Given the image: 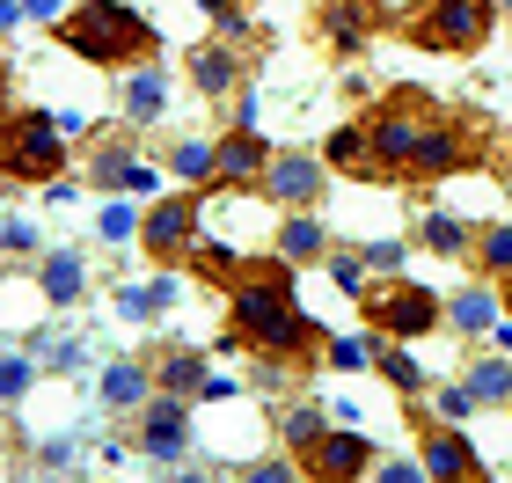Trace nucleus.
<instances>
[{"label": "nucleus", "instance_id": "obj_1", "mask_svg": "<svg viewBox=\"0 0 512 483\" xmlns=\"http://www.w3.org/2000/svg\"><path fill=\"white\" fill-rule=\"evenodd\" d=\"M227 352L249 359H315L330 330L300 308V271L293 257H242V279L227 286Z\"/></svg>", "mask_w": 512, "mask_h": 483}, {"label": "nucleus", "instance_id": "obj_2", "mask_svg": "<svg viewBox=\"0 0 512 483\" xmlns=\"http://www.w3.org/2000/svg\"><path fill=\"white\" fill-rule=\"evenodd\" d=\"M59 44L88 66H139L161 59V30L125 0H81L74 15H59Z\"/></svg>", "mask_w": 512, "mask_h": 483}, {"label": "nucleus", "instance_id": "obj_3", "mask_svg": "<svg viewBox=\"0 0 512 483\" xmlns=\"http://www.w3.org/2000/svg\"><path fill=\"white\" fill-rule=\"evenodd\" d=\"M59 169H66V132L52 110H0V176L44 191Z\"/></svg>", "mask_w": 512, "mask_h": 483}, {"label": "nucleus", "instance_id": "obj_4", "mask_svg": "<svg viewBox=\"0 0 512 483\" xmlns=\"http://www.w3.org/2000/svg\"><path fill=\"white\" fill-rule=\"evenodd\" d=\"M491 22H498V0H425L417 15H403V30L439 59H461V52H483L491 44Z\"/></svg>", "mask_w": 512, "mask_h": 483}, {"label": "nucleus", "instance_id": "obj_5", "mask_svg": "<svg viewBox=\"0 0 512 483\" xmlns=\"http://www.w3.org/2000/svg\"><path fill=\"white\" fill-rule=\"evenodd\" d=\"M359 315L374 322L381 337H425L439 315H447V301H439L432 286H417V279H403V271H381V279H366V293H359Z\"/></svg>", "mask_w": 512, "mask_h": 483}, {"label": "nucleus", "instance_id": "obj_6", "mask_svg": "<svg viewBox=\"0 0 512 483\" xmlns=\"http://www.w3.org/2000/svg\"><path fill=\"white\" fill-rule=\"evenodd\" d=\"M476 154H483V125L454 118V110H432V118L417 125V140H410L403 176H410V183H439V176L476 169Z\"/></svg>", "mask_w": 512, "mask_h": 483}, {"label": "nucleus", "instance_id": "obj_7", "mask_svg": "<svg viewBox=\"0 0 512 483\" xmlns=\"http://www.w3.org/2000/svg\"><path fill=\"white\" fill-rule=\"evenodd\" d=\"M198 213H205V205H198V191H191V183H183L176 198H161L154 213L139 220V242H147V257H154V264L191 257V242H198Z\"/></svg>", "mask_w": 512, "mask_h": 483}, {"label": "nucleus", "instance_id": "obj_8", "mask_svg": "<svg viewBox=\"0 0 512 483\" xmlns=\"http://www.w3.org/2000/svg\"><path fill=\"white\" fill-rule=\"evenodd\" d=\"M139 454H154V462H183V447H191V396H154L139 403V425H132Z\"/></svg>", "mask_w": 512, "mask_h": 483}, {"label": "nucleus", "instance_id": "obj_9", "mask_svg": "<svg viewBox=\"0 0 512 483\" xmlns=\"http://www.w3.org/2000/svg\"><path fill=\"white\" fill-rule=\"evenodd\" d=\"M374 440L366 432H322L315 447H300V476H315V483H359V476H374Z\"/></svg>", "mask_w": 512, "mask_h": 483}, {"label": "nucleus", "instance_id": "obj_10", "mask_svg": "<svg viewBox=\"0 0 512 483\" xmlns=\"http://www.w3.org/2000/svg\"><path fill=\"white\" fill-rule=\"evenodd\" d=\"M322 183H330V161H315V154H271V169H264V183H256V191H264L271 205H315L322 198Z\"/></svg>", "mask_w": 512, "mask_h": 483}, {"label": "nucleus", "instance_id": "obj_11", "mask_svg": "<svg viewBox=\"0 0 512 483\" xmlns=\"http://www.w3.org/2000/svg\"><path fill=\"white\" fill-rule=\"evenodd\" d=\"M264 169H271V147H264V132H256V125H235L213 147V183H227V191H256Z\"/></svg>", "mask_w": 512, "mask_h": 483}, {"label": "nucleus", "instance_id": "obj_12", "mask_svg": "<svg viewBox=\"0 0 512 483\" xmlns=\"http://www.w3.org/2000/svg\"><path fill=\"white\" fill-rule=\"evenodd\" d=\"M88 183H103V191H154L161 169L147 154H132V140H118V132H103V147L88 154Z\"/></svg>", "mask_w": 512, "mask_h": 483}, {"label": "nucleus", "instance_id": "obj_13", "mask_svg": "<svg viewBox=\"0 0 512 483\" xmlns=\"http://www.w3.org/2000/svg\"><path fill=\"white\" fill-rule=\"evenodd\" d=\"M322 161H330L337 176H359V183H388V161H381V147H374V132H366V118H359V125H337L330 140H322Z\"/></svg>", "mask_w": 512, "mask_h": 483}, {"label": "nucleus", "instance_id": "obj_14", "mask_svg": "<svg viewBox=\"0 0 512 483\" xmlns=\"http://www.w3.org/2000/svg\"><path fill=\"white\" fill-rule=\"evenodd\" d=\"M183 66H191V81H198V96H213V103H227L242 88V52L227 37H205V44H191L183 52Z\"/></svg>", "mask_w": 512, "mask_h": 483}, {"label": "nucleus", "instance_id": "obj_15", "mask_svg": "<svg viewBox=\"0 0 512 483\" xmlns=\"http://www.w3.org/2000/svg\"><path fill=\"white\" fill-rule=\"evenodd\" d=\"M425 476H439V483H483V462H476V447L461 440V432L439 418V425H425Z\"/></svg>", "mask_w": 512, "mask_h": 483}, {"label": "nucleus", "instance_id": "obj_16", "mask_svg": "<svg viewBox=\"0 0 512 483\" xmlns=\"http://www.w3.org/2000/svg\"><path fill=\"white\" fill-rule=\"evenodd\" d=\"M374 30H381V0H322V44L330 52H366Z\"/></svg>", "mask_w": 512, "mask_h": 483}, {"label": "nucleus", "instance_id": "obj_17", "mask_svg": "<svg viewBox=\"0 0 512 483\" xmlns=\"http://www.w3.org/2000/svg\"><path fill=\"white\" fill-rule=\"evenodd\" d=\"M161 103H169V74H161V59H139L132 74H125V88H118V110H125L132 125H154Z\"/></svg>", "mask_w": 512, "mask_h": 483}, {"label": "nucleus", "instance_id": "obj_18", "mask_svg": "<svg viewBox=\"0 0 512 483\" xmlns=\"http://www.w3.org/2000/svg\"><path fill=\"white\" fill-rule=\"evenodd\" d=\"M278 257H293V264H322L330 257V227L315 220V205H293V213L278 220Z\"/></svg>", "mask_w": 512, "mask_h": 483}, {"label": "nucleus", "instance_id": "obj_19", "mask_svg": "<svg viewBox=\"0 0 512 483\" xmlns=\"http://www.w3.org/2000/svg\"><path fill=\"white\" fill-rule=\"evenodd\" d=\"M498 315H505V293H491V286H461L454 301H447V322L461 337H483V330H498Z\"/></svg>", "mask_w": 512, "mask_h": 483}, {"label": "nucleus", "instance_id": "obj_20", "mask_svg": "<svg viewBox=\"0 0 512 483\" xmlns=\"http://www.w3.org/2000/svg\"><path fill=\"white\" fill-rule=\"evenodd\" d=\"M176 293H183L176 271H161V279H147V286H118V315L125 322H154V315L176 308Z\"/></svg>", "mask_w": 512, "mask_h": 483}, {"label": "nucleus", "instance_id": "obj_21", "mask_svg": "<svg viewBox=\"0 0 512 483\" xmlns=\"http://www.w3.org/2000/svg\"><path fill=\"white\" fill-rule=\"evenodd\" d=\"M154 388L161 396H198L205 388V352H183V344L154 352Z\"/></svg>", "mask_w": 512, "mask_h": 483}, {"label": "nucleus", "instance_id": "obj_22", "mask_svg": "<svg viewBox=\"0 0 512 483\" xmlns=\"http://www.w3.org/2000/svg\"><path fill=\"white\" fill-rule=\"evenodd\" d=\"M147 396H154V366H139V359L103 366V403H110V410H139Z\"/></svg>", "mask_w": 512, "mask_h": 483}, {"label": "nucleus", "instance_id": "obj_23", "mask_svg": "<svg viewBox=\"0 0 512 483\" xmlns=\"http://www.w3.org/2000/svg\"><path fill=\"white\" fill-rule=\"evenodd\" d=\"M461 388L476 396V410H498V403H512V366L491 352V359H469V374H461Z\"/></svg>", "mask_w": 512, "mask_h": 483}, {"label": "nucleus", "instance_id": "obj_24", "mask_svg": "<svg viewBox=\"0 0 512 483\" xmlns=\"http://www.w3.org/2000/svg\"><path fill=\"white\" fill-rule=\"evenodd\" d=\"M37 279H44V301H59V308H66V301H81V279H88V271H81L74 249H52Z\"/></svg>", "mask_w": 512, "mask_h": 483}, {"label": "nucleus", "instance_id": "obj_25", "mask_svg": "<svg viewBox=\"0 0 512 483\" xmlns=\"http://www.w3.org/2000/svg\"><path fill=\"white\" fill-rule=\"evenodd\" d=\"M191 271H198V279L205 286H235L242 279V257H235V249H227V242H191Z\"/></svg>", "mask_w": 512, "mask_h": 483}, {"label": "nucleus", "instance_id": "obj_26", "mask_svg": "<svg viewBox=\"0 0 512 483\" xmlns=\"http://www.w3.org/2000/svg\"><path fill=\"white\" fill-rule=\"evenodd\" d=\"M417 235H425V249H439V257H469V249H476V235H469L454 213H425Z\"/></svg>", "mask_w": 512, "mask_h": 483}, {"label": "nucleus", "instance_id": "obj_27", "mask_svg": "<svg viewBox=\"0 0 512 483\" xmlns=\"http://www.w3.org/2000/svg\"><path fill=\"white\" fill-rule=\"evenodd\" d=\"M278 432H286V447L300 454V447H315L322 432H330V418H322L315 403H286V410H278Z\"/></svg>", "mask_w": 512, "mask_h": 483}, {"label": "nucleus", "instance_id": "obj_28", "mask_svg": "<svg viewBox=\"0 0 512 483\" xmlns=\"http://www.w3.org/2000/svg\"><path fill=\"white\" fill-rule=\"evenodd\" d=\"M374 337H381V330H374ZM374 337H330V344H322V359H330L337 374H366V366L381 359V344H374Z\"/></svg>", "mask_w": 512, "mask_h": 483}, {"label": "nucleus", "instance_id": "obj_29", "mask_svg": "<svg viewBox=\"0 0 512 483\" xmlns=\"http://www.w3.org/2000/svg\"><path fill=\"white\" fill-rule=\"evenodd\" d=\"M322 264H330V279H337V293H344V301H359V293H366V249H344V242H330V257H322Z\"/></svg>", "mask_w": 512, "mask_h": 483}, {"label": "nucleus", "instance_id": "obj_30", "mask_svg": "<svg viewBox=\"0 0 512 483\" xmlns=\"http://www.w3.org/2000/svg\"><path fill=\"white\" fill-rule=\"evenodd\" d=\"M381 374H388V388H403V396H425V366H417L410 352H403V344H381Z\"/></svg>", "mask_w": 512, "mask_h": 483}, {"label": "nucleus", "instance_id": "obj_31", "mask_svg": "<svg viewBox=\"0 0 512 483\" xmlns=\"http://www.w3.org/2000/svg\"><path fill=\"white\" fill-rule=\"evenodd\" d=\"M476 264H483V279H505V271H512V227L505 220L476 235Z\"/></svg>", "mask_w": 512, "mask_h": 483}, {"label": "nucleus", "instance_id": "obj_32", "mask_svg": "<svg viewBox=\"0 0 512 483\" xmlns=\"http://www.w3.org/2000/svg\"><path fill=\"white\" fill-rule=\"evenodd\" d=\"M169 169L191 183V191H205V183H213V147H205V140H183V147L169 154Z\"/></svg>", "mask_w": 512, "mask_h": 483}, {"label": "nucleus", "instance_id": "obj_33", "mask_svg": "<svg viewBox=\"0 0 512 483\" xmlns=\"http://www.w3.org/2000/svg\"><path fill=\"white\" fill-rule=\"evenodd\" d=\"M30 381H37V359H0V403L30 396Z\"/></svg>", "mask_w": 512, "mask_h": 483}, {"label": "nucleus", "instance_id": "obj_34", "mask_svg": "<svg viewBox=\"0 0 512 483\" xmlns=\"http://www.w3.org/2000/svg\"><path fill=\"white\" fill-rule=\"evenodd\" d=\"M432 418H447V425H461V418H476V396H469V388H439V396H432Z\"/></svg>", "mask_w": 512, "mask_h": 483}, {"label": "nucleus", "instance_id": "obj_35", "mask_svg": "<svg viewBox=\"0 0 512 483\" xmlns=\"http://www.w3.org/2000/svg\"><path fill=\"white\" fill-rule=\"evenodd\" d=\"M37 366H52V374H74V366H81V344L74 337H37Z\"/></svg>", "mask_w": 512, "mask_h": 483}, {"label": "nucleus", "instance_id": "obj_36", "mask_svg": "<svg viewBox=\"0 0 512 483\" xmlns=\"http://www.w3.org/2000/svg\"><path fill=\"white\" fill-rule=\"evenodd\" d=\"M132 227H139V213H132V205H103L96 235H103V242H132Z\"/></svg>", "mask_w": 512, "mask_h": 483}, {"label": "nucleus", "instance_id": "obj_37", "mask_svg": "<svg viewBox=\"0 0 512 483\" xmlns=\"http://www.w3.org/2000/svg\"><path fill=\"white\" fill-rule=\"evenodd\" d=\"M366 271H403V242H366Z\"/></svg>", "mask_w": 512, "mask_h": 483}, {"label": "nucleus", "instance_id": "obj_38", "mask_svg": "<svg viewBox=\"0 0 512 483\" xmlns=\"http://www.w3.org/2000/svg\"><path fill=\"white\" fill-rule=\"evenodd\" d=\"M37 469H52V476L74 469V440H44V447H37Z\"/></svg>", "mask_w": 512, "mask_h": 483}, {"label": "nucleus", "instance_id": "obj_39", "mask_svg": "<svg viewBox=\"0 0 512 483\" xmlns=\"http://www.w3.org/2000/svg\"><path fill=\"white\" fill-rule=\"evenodd\" d=\"M242 476H249V483H293L300 469H293V462H249Z\"/></svg>", "mask_w": 512, "mask_h": 483}, {"label": "nucleus", "instance_id": "obj_40", "mask_svg": "<svg viewBox=\"0 0 512 483\" xmlns=\"http://www.w3.org/2000/svg\"><path fill=\"white\" fill-rule=\"evenodd\" d=\"M0 242L8 249H37V227L30 220H0Z\"/></svg>", "mask_w": 512, "mask_h": 483}, {"label": "nucleus", "instance_id": "obj_41", "mask_svg": "<svg viewBox=\"0 0 512 483\" xmlns=\"http://www.w3.org/2000/svg\"><path fill=\"white\" fill-rule=\"evenodd\" d=\"M381 483H417V462H374Z\"/></svg>", "mask_w": 512, "mask_h": 483}, {"label": "nucleus", "instance_id": "obj_42", "mask_svg": "<svg viewBox=\"0 0 512 483\" xmlns=\"http://www.w3.org/2000/svg\"><path fill=\"white\" fill-rule=\"evenodd\" d=\"M44 198H52V205H74V198H81V183H66V176H52V183H44Z\"/></svg>", "mask_w": 512, "mask_h": 483}, {"label": "nucleus", "instance_id": "obj_43", "mask_svg": "<svg viewBox=\"0 0 512 483\" xmlns=\"http://www.w3.org/2000/svg\"><path fill=\"white\" fill-rule=\"evenodd\" d=\"M22 15H37V22H59V0H22Z\"/></svg>", "mask_w": 512, "mask_h": 483}, {"label": "nucleus", "instance_id": "obj_44", "mask_svg": "<svg viewBox=\"0 0 512 483\" xmlns=\"http://www.w3.org/2000/svg\"><path fill=\"white\" fill-rule=\"evenodd\" d=\"M15 22H22V0H0V37H8Z\"/></svg>", "mask_w": 512, "mask_h": 483}, {"label": "nucleus", "instance_id": "obj_45", "mask_svg": "<svg viewBox=\"0 0 512 483\" xmlns=\"http://www.w3.org/2000/svg\"><path fill=\"white\" fill-rule=\"evenodd\" d=\"M491 344H498V352H512V322H505V330H498V337H491Z\"/></svg>", "mask_w": 512, "mask_h": 483}, {"label": "nucleus", "instance_id": "obj_46", "mask_svg": "<svg viewBox=\"0 0 512 483\" xmlns=\"http://www.w3.org/2000/svg\"><path fill=\"white\" fill-rule=\"evenodd\" d=\"M498 293H505V315H512V271H505V279H498Z\"/></svg>", "mask_w": 512, "mask_h": 483}, {"label": "nucleus", "instance_id": "obj_47", "mask_svg": "<svg viewBox=\"0 0 512 483\" xmlns=\"http://www.w3.org/2000/svg\"><path fill=\"white\" fill-rule=\"evenodd\" d=\"M505 8H512V0H505Z\"/></svg>", "mask_w": 512, "mask_h": 483}, {"label": "nucleus", "instance_id": "obj_48", "mask_svg": "<svg viewBox=\"0 0 512 483\" xmlns=\"http://www.w3.org/2000/svg\"><path fill=\"white\" fill-rule=\"evenodd\" d=\"M0 249H8V242H0Z\"/></svg>", "mask_w": 512, "mask_h": 483}]
</instances>
